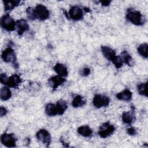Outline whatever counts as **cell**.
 <instances>
[{
  "instance_id": "obj_29",
  "label": "cell",
  "mask_w": 148,
  "mask_h": 148,
  "mask_svg": "<svg viewBox=\"0 0 148 148\" xmlns=\"http://www.w3.org/2000/svg\"><path fill=\"white\" fill-rule=\"evenodd\" d=\"M8 77L5 73H1L0 75V82L2 84H6Z\"/></svg>"
},
{
  "instance_id": "obj_16",
  "label": "cell",
  "mask_w": 148,
  "mask_h": 148,
  "mask_svg": "<svg viewBox=\"0 0 148 148\" xmlns=\"http://www.w3.org/2000/svg\"><path fill=\"white\" fill-rule=\"evenodd\" d=\"M132 92L128 89H125L123 91L117 93L116 94V98L120 100L124 101H129L132 98Z\"/></svg>"
},
{
  "instance_id": "obj_7",
  "label": "cell",
  "mask_w": 148,
  "mask_h": 148,
  "mask_svg": "<svg viewBox=\"0 0 148 148\" xmlns=\"http://www.w3.org/2000/svg\"><path fill=\"white\" fill-rule=\"evenodd\" d=\"M16 138L13 134L3 133L1 136V143L8 147H16Z\"/></svg>"
},
{
  "instance_id": "obj_27",
  "label": "cell",
  "mask_w": 148,
  "mask_h": 148,
  "mask_svg": "<svg viewBox=\"0 0 148 148\" xmlns=\"http://www.w3.org/2000/svg\"><path fill=\"white\" fill-rule=\"evenodd\" d=\"M113 64L114 65L115 67L117 69L120 68L123 64V61L122 60L121 57L120 56H116L114 58L112 61Z\"/></svg>"
},
{
  "instance_id": "obj_20",
  "label": "cell",
  "mask_w": 148,
  "mask_h": 148,
  "mask_svg": "<svg viewBox=\"0 0 148 148\" xmlns=\"http://www.w3.org/2000/svg\"><path fill=\"white\" fill-rule=\"evenodd\" d=\"M86 99L83 97L77 95L73 98L72 101V105L74 108H80L86 104Z\"/></svg>"
},
{
  "instance_id": "obj_3",
  "label": "cell",
  "mask_w": 148,
  "mask_h": 148,
  "mask_svg": "<svg viewBox=\"0 0 148 148\" xmlns=\"http://www.w3.org/2000/svg\"><path fill=\"white\" fill-rule=\"evenodd\" d=\"M2 58L6 62L12 63L16 68H18V65L16 62V56L14 50L12 48L8 47L2 51Z\"/></svg>"
},
{
  "instance_id": "obj_5",
  "label": "cell",
  "mask_w": 148,
  "mask_h": 148,
  "mask_svg": "<svg viewBox=\"0 0 148 148\" xmlns=\"http://www.w3.org/2000/svg\"><path fill=\"white\" fill-rule=\"evenodd\" d=\"M110 103V99L108 96L96 94L94 95L92 99V104L96 108H101L102 107L108 106Z\"/></svg>"
},
{
  "instance_id": "obj_19",
  "label": "cell",
  "mask_w": 148,
  "mask_h": 148,
  "mask_svg": "<svg viewBox=\"0 0 148 148\" xmlns=\"http://www.w3.org/2000/svg\"><path fill=\"white\" fill-rule=\"evenodd\" d=\"M77 132L84 137H89L92 135V131L88 125H85L79 127L77 128Z\"/></svg>"
},
{
  "instance_id": "obj_24",
  "label": "cell",
  "mask_w": 148,
  "mask_h": 148,
  "mask_svg": "<svg viewBox=\"0 0 148 148\" xmlns=\"http://www.w3.org/2000/svg\"><path fill=\"white\" fill-rule=\"evenodd\" d=\"M147 47H148L147 43H143L140 45L137 49V51L139 54L142 57H143L144 58H147V57H148Z\"/></svg>"
},
{
  "instance_id": "obj_32",
  "label": "cell",
  "mask_w": 148,
  "mask_h": 148,
  "mask_svg": "<svg viewBox=\"0 0 148 148\" xmlns=\"http://www.w3.org/2000/svg\"><path fill=\"white\" fill-rule=\"evenodd\" d=\"M100 3L103 6H108L111 3V1H108V0L102 1H100Z\"/></svg>"
},
{
  "instance_id": "obj_25",
  "label": "cell",
  "mask_w": 148,
  "mask_h": 148,
  "mask_svg": "<svg viewBox=\"0 0 148 148\" xmlns=\"http://www.w3.org/2000/svg\"><path fill=\"white\" fill-rule=\"evenodd\" d=\"M137 90L138 93L146 97H147V82L145 83H141L137 86Z\"/></svg>"
},
{
  "instance_id": "obj_33",
  "label": "cell",
  "mask_w": 148,
  "mask_h": 148,
  "mask_svg": "<svg viewBox=\"0 0 148 148\" xmlns=\"http://www.w3.org/2000/svg\"><path fill=\"white\" fill-rule=\"evenodd\" d=\"M83 10H84L86 12H90V10L89 8H84Z\"/></svg>"
},
{
  "instance_id": "obj_28",
  "label": "cell",
  "mask_w": 148,
  "mask_h": 148,
  "mask_svg": "<svg viewBox=\"0 0 148 148\" xmlns=\"http://www.w3.org/2000/svg\"><path fill=\"white\" fill-rule=\"evenodd\" d=\"M90 72L91 71L89 68H84L80 71V73L83 76H87L90 75Z\"/></svg>"
},
{
  "instance_id": "obj_14",
  "label": "cell",
  "mask_w": 148,
  "mask_h": 148,
  "mask_svg": "<svg viewBox=\"0 0 148 148\" xmlns=\"http://www.w3.org/2000/svg\"><path fill=\"white\" fill-rule=\"evenodd\" d=\"M16 27L17 28V34L21 36L23 33L29 29V25L24 19H20L16 23Z\"/></svg>"
},
{
  "instance_id": "obj_26",
  "label": "cell",
  "mask_w": 148,
  "mask_h": 148,
  "mask_svg": "<svg viewBox=\"0 0 148 148\" xmlns=\"http://www.w3.org/2000/svg\"><path fill=\"white\" fill-rule=\"evenodd\" d=\"M26 13L27 17L31 20H35L37 19L35 12V9L31 7H28L26 9Z\"/></svg>"
},
{
  "instance_id": "obj_18",
  "label": "cell",
  "mask_w": 148,
  "mask_h": 148,
  "mask_svg": "<svg viewBox=\"0 0 148 148\" xmlns=\"http://www.w3.org/2000/svg\"><path fill=\"white\" fill-rule=\"evenodd\" d=\"M4 5V9L5 11H9L13 10L16 7L20 5L21 1L18 0H13V1H3Z\"/></svg>"
},
{
  "instance_id": "obj_10",
  "label": "cell",
  "mask_w": 148,
  "mask_h": 148,
  "mask_svg": "<svg viewBox=\"0 0 148 148\" xmlns=\"http://www.w3.org/2000/svg\"><path fill=\"white\" fill-rule=\"evenodd\" d=\"M65 82V79L63 77L60 75H57L50 77L48 80V84L52 88L53 90L54 91L59 86Z\"/></svg>"
},
{
  "instance_id": "obj_6",
  "label": "cell",
  "mask_w": 148,
  "mask_h": 148,
  "mask_svg": "<svg viewBox=\"0 0 148 148\" xmlns=\"http://www.w3.org/2000/svg\"><path fill=\"white\" fill-rule=\"evenodd\" d=\"M34 9L37 19H39L40 21H44L49 18L50 12L43 5L38 4Z\"/></svg>"
},
{
  "instance_id": "obj_2",
  "label": "cell",
  "mask_w": 148,
  "mask_h": 148,
  "mask_svg": "<svg viewBox=\"0 0 148 148\" xmlns=\"http://www.w3.org/2000/svg\"><path fill=\"white\" fill-rule=\"evenodd\" d=\"M16 24L13 18L9 14L3 15L1 18V27L8 32L13 31L15 29Z\"/></svg>"
},
{
  "instance_id": "obj_9",
  "label": "cell",
  "mask_w": 148,
  "mask_h": 148,
  "mask_svg": "<svg viewBox=\"0 0 148 148\" xmlns=\"http://www.w3.org/2000/svg\"><path fill=\"white\" fill-rule=\"evenodd\" d=\"M68 14L71 19L75 21L80 20L83 17V10L78 6H73L71 7Z\"/></svg>"
},
{
  "instance_id": "obj_30",
  "label": "cell",
  "mask_w": 148,
  "mask_h": 148,
  "mask_svg": "<svg viewBox=\"0 0 148 148\" xmlns=\"http://www.w3.org/2000/svg\"><path fill=\"white\" fill-rule=\"evenodd\" d=\"M127 132L130 135H135L136 134V130L132 127H130L127 129Z\"/></svg>"
},
{
  "instance_id": "obj_12",
  "label": "cell",
  "mask_w": 148,
  "mask_h": 148,
  "mask_svg": "<svg viewBox=\"0 0 148 148\" xmlns=\"http://www.w3.org/2000/svg\"><path fill=\"white\" fill-rule=\"evenodd\" d=\"M101 50L103 56L110 61H112L116 56V51L109 46H101Z\"/></svg>"
},
{
  "instance_id": "obj_4",
  "label": "cell",
  "mask_w": 148,
  "mask_h": 148,
  "mask_svg": "<svg viewBox=\"0 0 148 148\" xmlns=\"http://www.w3.org/2000/svg\"><path fill=\"white\" fill-rule=\"evenodd\" d=\"M115 131V127L109 122L103 123L100 127L98 131V135L102 138H106L111 135Z\"/></svg>"
},
{
  "instance_id": "obj_22",
  "label": "cell",
  "mask_w": 148,
  "mask_h": 148,
  "mask_svg": "<svg viewBox=\"0 0 148 148\" xmlns=\"http://www.w3.org/2000/svg\"><path fill=\"white\" fill-rule=\"evenodd\" d=\"M12 92L9 87H2L0 91V97L2 101H7L10 98Z\"/></svg>"
},
{
  "instance_id": "obj_17",
  "label": "cell",
  "mask_w": 148,
  "mask_h": 148,
  "mask_svg": "<svg viewBox=\"0 0 148 148\" xmlns=\"http://www.w3.org/2000/svg\"><path fill=\"white\" fill-rule=\"evenodd\" d=\"M45 111V113L49 116H54L58 115L56 105L52 103H49L46 105Z\"/></svg>"
},
{
  "instance_id": "obj_23",
  "label": "cell",
  "mask_w": 148,
  "mask_h": 148,
  "mask_svg": "<svg viewBox=\"0 0 148 148\" xmlns=\"http://www.w3.org/2000/svg\"><path fill=\"white\" fill-rule=\"evenodd\" d=\"M56 106L57 108L58 115H61L64 114L65 111L68 108V105L66 102L63 99H60L56 102Z\"/></svg>"
},
{
  "instance_id": "obj_1",
  "label": "cell",
  "mask_w": 148,
  "mask_h": 148,
  "mask_svg": "<svg viewBox=\"0 0 148 148\" xmlns=\"http://www.w3.org/2000/svg\"><path fill=\"white\" fill-rule=\"evenodd\" d=\"M125 18L128 21L136 25H142L146 22L145 17L139 11L131 8L128 9Z\"/></svg>"
},
{
  "instance_id": "obj_11",
  "label": "cell",
  "mask_w": 148,
  "mask_h": 148,
  "mask_svg": "<svg viewBox=\"0 0 148 148\" xmlns=\"http://www.w3.org/2000/svg\"><path fill=\"white\" fill-rule=\"evenodd\" d=\"M22 82V79L20 76L17 74H13L8 77L5 85L9 87L17 88L20 84Z\"/></svg>"
},
{
  "instance_id": "obj_21",
  "label": "cell",
  "mask_w": 148,
  "mask_h": 148,
  "mask_svg": "<svg viewBox=\"0 0 148 148\" xmlns=\"http://www.w3.org/2000/svg\"><path fill=\"white\" fill-rule=\"evenodd\" d=\"M120 57L122 58V60L123 61V63H125L129 66H132L134 65V61L130 54H129L127 51H123Z\"/></svg>"
},
{
  "instance_id": "obj_15",
  "label": "cell",
  "mask_w": 148,
  "mask_h": 148,
  "mask_svg": "<svg viewBox=\"0 0 148 148\" xmlns=\"http://www.w3.org/2000/svg\"><path fill=\"white\" fill-rule=\"evenodd\" d=\"M53 69L58 75L62 77L66 76L68 74V68L66 66L61 63H57L54 66Z\"/></svg>"
},
{
  "instance_id": "obj_13",
  "label": "cell",
  "mask_w": 148,
  "mask_h": 148,
  "mask_svg": "<svg viewBox=\"0 0 148 148\" xmlns=\"http://www.w3.org/2000/svg\"><path fill=\"white\" fill-rule=\"evenodd\" d=\"M122 121L124 123L131 124L135 120L134 108H132V110L128 112H124L122 114Z\"/></svg>"
},
{
  "instance_id": "obj_31",
  "label": "cell",
  "mask_w": 148,
  "mask_h": 148,
  "mask_svg": "<svg viewBox=\"0 0 148 148\" xmlns=\"http://www.w3.org/2000/svg\"><path fill=\"white\" fill-rule=\"evenodd\" d=\"M8 112V110L7 109L3 107V106H1V108H0V114H1V117H3L4 116H5L6 114Z\"/></svg>"
},
{
  "instance_id": "obj_8",
  "label": "cell",
  "mask_w": 148,
  "mask_h": 148,
  "mask_svg": "<svg viewBox=\"0 0 148 148\" xmlns=\"http://www.w3.org/2000/svg\"><path fill=\"white\" fill-rule=\"evenodd\" d=\"M36 137L38 140L45 144L47 146H49L51 143V135L45 129L39 130L36 134Z\"/></svg>"
}]
</instances>
